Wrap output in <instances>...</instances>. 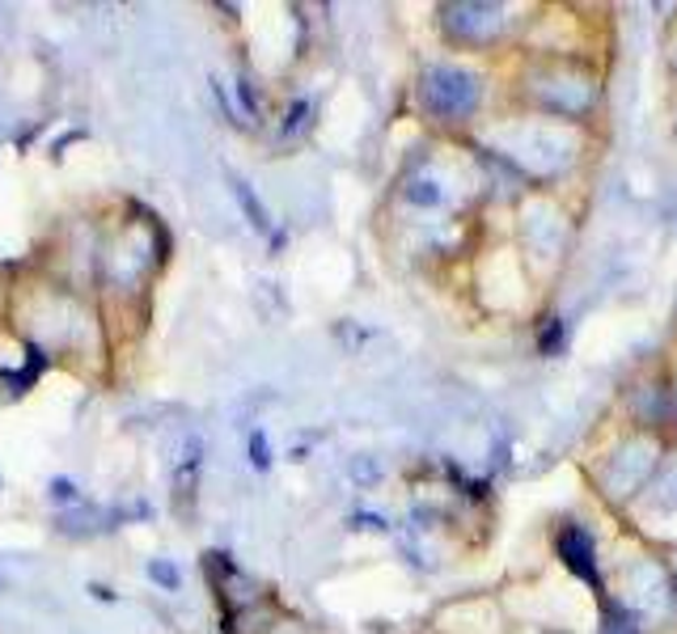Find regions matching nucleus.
<instances>
[{"mask_svg":"<svg viewBox=\"0 0 677 634\" xmlns=\"http://www.w3.org/2000/svg\"><path fill=\"white\" fill-rule=\"evenodd\" d=\"M424 102L428 111L441 118H462L471 115L478 106V77L466 72V68H453V64H441L424 77Z\"/></svg>","mask_w":677,"mask_h":634,"instance_id":"1","label":"nucleus"},{"mask_svg":"<svg viewBox=\"0 0 677 634\" xmlns=\"http://www.w3.org/2000/svg\"><path fill=\"white\" fill-rule=\"evenodd\" d=\"M500 9L496 4H458L449 9V30L462 38H492L500 30Z\"/></svg>","mask_w":677,"mask_h":634,"instance_id":"2","label":"nucleus"},{"mask_svg":"<svg viewBox=\"0 0 677 634\" xmlns=\"http://www.w3.org/2000/svg\"><path fill=\"white\" fill-rule=\"evenodd\" d=\"M560 554H563V563L576 571V576H585L597 584V563H593V542H589V533L585 529H576V524H567L560 533Z\"/></svg>","mask_w":677,"mask_h":634,"instance_id":"3","label":"nucleus"},{"mask_svg":"<svg viewBox=\"0 0 677 634\" xmlns=\"http://www.w3.org/2000/svg\"><path fill=\"white\" fill-rule=\"evenodd\" d=\"M627 588H631V601L644 609H661L669 605V588H665V576H661V567H652V584H644V571L635 567V571H627Z\"/></svg>","mask_w":677,"mask_h":634,"instance_id":"4","label":"nucleus"},{"mask_svg":"<svg viewBox=\"0 0 677 634\" xmlns=\"http://www.w3.org/2000/svg\"><path fill=\"white\" fill-rule=\"evenodd\" d=\"M652 508H656V512H677V465L665 469L661 487H656V495H652Z\"/></svg>","mask_w":677,"mask_h":634,"instance_id":"5","label":"nucleus"},{"mask_svg":"<svg viewBox=\"0 0 677 634\" xmlns=\"http://www.w3.org/2000/svg\"><path fill=\"white\" fill-rule=\"evenodd\" d=\"M237 200H241V207H250V220H255V229H267V212L259 207L255 191H250L246 182H237Z\"/></svg>","mask_w":677,"mask_h":634,"instance_id":"6","label":"nucleus"},{"mask_svg":"<svg viewBox=\"0 0 677 634\" xmlns=\"http://www.w3.org/2000/svg\"><path fill=\"white\" fill-rule=\"evenodd\" d=\"M606 634H635V626H631L627 613H614V609H610V618H606Z\"/></svg>","mask_w":677,"mask_h":634,"instance_id":"7","label":"nucleus"},{"mask_svg":"<svg viewBox=\"0 0 677 634\" xmlns=\"http://www.w3.org/2000/svg\"><path fill=\"white\" fill-rule=\"evenodd\" d=\"M153 576L161 579V584H178V576L170 571V567H166V563H153Z\"/></svg>","mask_w":677,"mask_h":634,"instance_id":"8","label":"nucleus"},{"mask_svg":"<svg viewBox=\"0 0 677 634\" xmlns=\"http://www.w3.org/2000/svg\"><path fill=\"white\" fill-rule=\"evenodd\" d=\"M250 449H255V465H267V444H263V435H255V440H250Z\"/></svg>","mask_w":677,"mask_h":634,"instance_id":"9","label":"nucleus"}]
</instances>
